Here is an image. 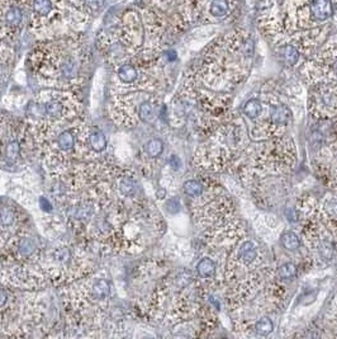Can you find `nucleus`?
Listing matches in <instances>:
<instances>
[{
	"label": "nucleus",
	"instance_id": "nucleus-27",
	"mask_svg": "<svg viewBox=\"0 0 337 339\" xmlns=\"http://www.w3.org/2000/svg\"><path fill=\"white\" fill-rule=\"evenodd\" d=\"M7 301H8L7 292H5L3 288H0V306H4V305L7 304Z\"/></svg>",
	"mask_w": 337,
	"mask_h": 339
},
{
	"label": "nucleus",
	"instance_id": "nucleus-4",
	"mask_svg": "<svg viewBox=\"0 0 337 339\" xmlns=\"http://www.w3.org/2000/svg\"><path fill=\"white\" fill-rule=\"evenodd\" d=\"M89 144L90 148L93 149L94 151H103L106 146V136H104V133L102 132V131H94V132L89 136Z\"/></svg>",
	"mask_w": 337,
	"mask_h": 339
},
{
	"label": "nucleus",
	"instance_id": "nucleus-21",
	"mask_svg": "<svg viewBox=\"0 0 337 339\" xmlns=\"http://www.w3.org/2000/svg\"><path fill=\"white\" fill-rule=\"evenodd\" d=\"M19 151L20 146L18 141H10L7 146V150H5L7 158L9 159V160H12V162H14V160L19 156Z\"/></svg>",
	"mask_w": 337,
	"mask_h": 339
},
{
	"label": "nucleus",
	"instance_id": "nucleus-11",
	"mask_svg": "<svg viewBox=\"0 0 337 339\" xmlns=\"http://www.w3.org/2000/svg\"><path fill=\"white\" fill-rule=\"evenodd\" d=\"M282 244L286 250H297L301 245V239L296 233L293 231H286L282 235Z\"/></svg>",
	"mask_w": 337,
	"mask_h": 339
},
{
	"label": "nucleus",
	"instance_id": "nucleus-19",
	"mask_svg": "<svg viewBox=\"0 0 337 339\" xmlns=\"http://www.w3.org/2000/svg\"><path fill=\"white\" fill-rule=\"evenodd\" d=\"M321 100L322 103H323V106L328 107V108H334L335 106H336L337 103V97L336 94L334 93V91L332 89H327V91H323L321 93Z\"/></svg>",
	"mask_w": 337,
	"mask_h": 339
},
{
	"label": "nucleus",
	"instance_id": "nucleus-10",
	"mask_svg": "<svg viewBox=\"0 0 337 339\" xmlns=\"http://www.w3.org/2000/svg\"><path fill=\"white\" fill-rule=\"evenodd\" d=\"M261 111H263V106H261L259 99H250L248 102H246V104L244 107V113L250 120L257 118V117L260 116Z\"/></svg>",
	"mask_w": 337,
	"mask_h": 339
},
{
	"label": "nucleus",
	"instance_id": "nucleus-7",
	"mask_svg": "<svg viewBox=\"0 0 337 339\" xmlns=\"http://www.w3.org/2000/svg\"><path fill=\"white\" fill-rule=\"evenodd\" d=\"M110 292V283L106 280H99L96 281L95 284L93 286L91 294L98 300H103L106 297H108Z\"/></svg>",
	"mask_w": 337,
	"mask_h": 339
},
{
	"label": "nucleus",
	"instance_id": "nucleus-15",
	"mask_svg": "<svg viewBox=\"0 0 337 339\" xmlns=\"http://www.w3.org/2000/svg\"><path fill=\"white\" fill-rule=\"evenodd\" d=\"M273 329L274 324L269 318H261V319L257 320L256 324H255V330H256L257 334H260V336H267V334H270V333L273 332Z\"/></svg>",
	"mask_w": 337,
	"mask_h": 339
},
{
	"label": "nucleus",
	"instance_id": "nucleus-24",
	"mask_svg": "<svg viewBox=\"0 0 337 339\" xmlns=\"http://www.w3.org/2000/svg\"><path fill=\"white\" fill-rule=\"evenodd\" d=\"M14 221V215L9 208H3L0 210V224L3 226L12 225Z\"/></svg>",
	"mask_w": 337,
	"mask_h": 339
},
{
	"label": "nucleus",
	"instance_id": "nucleus-16",
	"mask_svg": "<svg viewBox=\"0 0 337 339\" xmlns=\"http://www.w3.org/2000/svg\"><path fill=\"white\" fill-rule=\"evenodd\" d=\"M184 192L190 197H199L203 193L202 184L196 181H186L184 183Z\"/></svg>",
	"mask_w": 337,
	"mask_h": 339
},
{
	"label": "nucleus",
	"instance_id": "nucleus-9",
	"mask_svg": "<svg viewBox=\"0 0 337 339\" xmlns=\"http://www.w3.org/2000/svg\"><path fill=\"white\" fill-rule=\"evenodd\" d=\"M144 151L147 152V155L151 158H158L164 151V142L160 139H151L150 141L146 142Z\"/></svg>",
	"mask_w": 337,
	"mask_h": 339
},
{
	"label": "nucleus",
	"instance_id": "nucleus-3",
	"mask_svg": "<svg viewBox=\"0 0 337 339\" xmlns=\"http://www.w3.org/2000/svg\"><path fill=\"white\" fill-rule=\"evenodd\" d=\"M138 116L143 122L150 123L155 120V116H156V110H155V106L150 102V100H146V102H142L140 108H138Z\"/></svg>",
	"mask_w": 337,
	"mask_h": 339
},
{
	"label": "nucleus",
	"instance_id": "nucleus-23",
	"mask_svg": "<svg viewBox=\"0 0 337 339\" xmlns=\"http://www.w3.org/2000/svg\"><path fill=\"white\" fill-rule=\"evenodd\" d=\"M319 252H321L322 257L324 259H331L332 257V253H334V248H332V244H331L330 240L322 239L321 244H319Z\"/></svg>",
	"mask_w": 337,
	"mask_h": 339
},
{
	"label": "nucleus",
	"instance_id": "nucleus-25",
	"mask_svg": "<svg viewBox=\"0 0 337 339\" xmlns=\"http://www.w3.org/2000/svg\"><path fill=\"white\" fill-rule=\"evenodd\" d=\"M166 206H167V210L170 211L171 213H175L180 210V204L177 198H171L170 201H167Z\"/></svg>",
	"mask_w": 337,
	"mask_h": 339
},
{
	"label": "nucleus",
	"instance_id": "nucleus-13",
	"mask_svg": "<svg viewBox=\"0 0 337 339\" xmlns=\"http://www.w3.org/2000/svg\"><path fill=\"white\" fill-rule=\"evenodd\" d=\"M119 191L122 192V194L125 196V197H131L137 191V186H136V183L132 181L131 178L123 177L119 181Z\"/></svg>",
	"mask_w": 337,
	"mask_h": 339
},
{
	"label": "nucleus",
	"instance_id": "nucleus-20",
	"mask_svg": "<svg viewBox=\"0 0 337 339\" xmlns=\"http://www.w3.org/2000/svg\"><path fill=\"white\" fill-rule=\"evenodd\" d=\"M278 275H279L280 278H293L294 276L297 275V267L293 263H285L283 264L282 267L278 271Z\"/></svg>",
	"mask_w": 337,
	"mask_h": 339
},
{
	"label": "nucleus",
	"instance_id": "nucleus-14",
	"mask_svg": "<svg viewBox=\"0 0 337 339\" xmlns=\"http://www.w3.org/2000/svg\"><path fill=\"white\" fill-rule=\"evenodd\" d=\"M52 10L51 0H33V12L37 16L43 17L50 14Z\"/></svg>",
	"mask_w": 337,
	"mask_h": 339
},
{
	"label": "nucleus",
	"instance_id": "nucleus-2",
	"mask_svg": "<svg viewBox=\"0 0 337 339\" xmlns=\"http://www.w3.org/2000/svg\"><path fill=\"white\" fill-rule=\"evenodd\" d=\"M257 257V252H256V246L252 242H246L242 244L240 249V258L244 264H251L252 262L256 259Z\"/></svg>",
	"mask_w": 337,
	"mask_h": 339
},
{
	"label": "nucleus",
	"instance_id": "nucleus-29",
	"mask_svg": "<svg viewBox=\"0 0 337 339\" xmlns=\"http://www.w3.org/2000/svg\"><path fill=\"white\" fill-rule=\"evenodd\" d=\"M334 71H335V74L337 75V61L335 62V65H334Z\"/></svg>",
	"mask_w": 337,
	"mask_h": 339
},
{
	"label": "nucleus",
	"instance_id": "nucleus-17",
	"mask_svg": "<svg viewBox=\"0 0 337 339\" xmlns=\"http://www.w3.org/2000/svg\"><path fill=\"white\" fill-rule=\"evenodd\" d=\"M280 54H282L283 58L285 60V62L288 65H294L298 61V51H297L296 47H293V46H284V47L280 50Z\"/></svg>",
	"mask_w": 337,
	"mask_h": 339
},
{
	"label": "nucleus",
	"instance_id": "nucleus-22",
	"mask_svg": "<svg viewBox=\"0 0 337 339\" xmlns=\"http://www.w3.org/2000/svg\"><path fill=\"white\" fill-rule=\"evenodd\" d=\"M35 249V242H33L32 239H29V238H26V239H23L22 242H20L19 250H20V253H22L23 255L32 254Z\"/></svg>",
	"mask_w": 337,
	"mask_h": 339
},
{
	"label": "nucleus",
	"instance_id": "nucleus-6",
	"mask_svg": "<svg viewBox=\"0 0 337 339\" xmlns=\"http://www.w3.org/2000/svg\"><path fill=\"white\" fill-rule=\"evenodd\" d=\"M196 272L200 277H211L214 275L215 272V263L209 258H203L202 261L196 265Z\"/></svg>",
	"mask_w": 337,
	"mask_h": 339
},
{
	"label": "nucleus",
	"instance_id": "nucleus-12",
	"mask_svg": "<svg viewBox=\"0 0 337 339\" xmlns=\"http://www.w3.org/2000/svg\"><path fill=\"white\" fill-rule=\"evenodd\" d=\"M57 146L61 150L68 151V150H70V149H72L75 146V136L70 131H64V132L58 135Z\"/></svg>",
	"mask_w": 337,
	"mask_h": 339
},
{
	"label": "nucleus",
	"instance_id": "nucleus-26",
	"mask_svg": "<svg viewBox=\"0 0 337 339\" xmlns=\"http://www.w3.org/2000/svg\"><path fill=\"white\" fill-rule=\"evenodd\" d=\"M39 205L42 206V210H45V211H51L52 210L51 204H50V201H48L47 198H45V197L39 198Z\"/></svg>",
	"mask_w": 337,
	"mask_h": 339
},
{
	"label": "nucleus",
	"instance_id": "nucleus-8",
	"mask_svg": "<svg viewBox=\"0 0 337 339\" xmlns=\"http://www.w3.org/2000/svg\"><path fill=\"white\" fill-rule=\"evenodd\" d=\"M271 118L273 122L278 126H284L288 122L289 112L284 106H275L271 110Z\"/></svg>",
	"mask_w": 337,
	"mask_h": 339
},
{
	"label": "nucleus",
	"instance_id": "nucleus-5",
	"mask_svg": "<svg viewBox=\"0 0 337 339\" xmlns=\"http://www.w3.org/2000/svg\"><path fill=\"white\" fill-rule=\"evenodd\" d=\"M138 73L136 70L135 66L132 65H122L118 70V78L121 79V81L123 83H133V81L137 79Z\"/></svg>",
	"mask_w": 337,
	"mask_h": 339
},
{
	"label": "nucleus",
	"instance_id": "nucleus-18",
	"mask_svg": "<svg viewBox=\"0 0 337 339\" xmlns=\"http://www.w3.org/2000/svg\"><path fill=\"white\" fill-rule=\"evenodd\" d=\"M45 113L48 116L53 117H60L62 113V104L57 100H51V102H47L45 104Z\"/></svg>",
	"mask_w": 337,
	"mask_h": 339
},
{
	"label": "nucleus",
	"instance_id": "nucleus-1",
	"mask_svg": "<svg viewBox=\"0 0 337 339\" xmlns=\"http://www.w3.org/2000/svg\"><path fill=\"white\" fill-rule=\"evenodd\" d=\"M4 20L10 28L18 27L23 20V10L18 5H10L4 14Z\"/></svg>",
	"mask_w": 337,
	"mask_h": 339
},
{
	"label": "nucleus",
	"instance_id": "nucleus-28",
	"mask_svg": "<svg viewBox=\"0 0 337 339\" xmlns=\"http://www.w3.org/2000/svg\"><path fill=\"white\" fill-rule=\"evenodd\" d=\"M180 164H181V163H180V159L177 158V155L171 156V158H170V165H171V167H173L174 169L179 168Z\"/></svg>",
	"mask_w": 337,
	"mask_h": 339
}]
</instances>
